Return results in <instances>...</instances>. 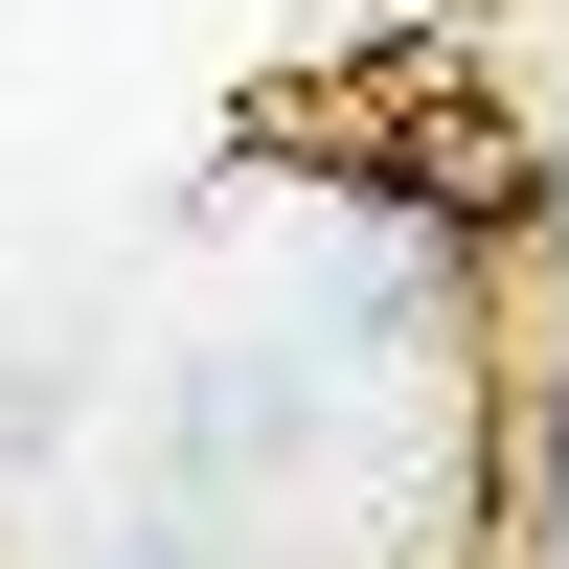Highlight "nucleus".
Here are the masks:
<instances>
[{"label":"nucleus","mask_w":569,"mask_h":569,"mask_svg":"<svg viewBox=\"0 0 569 569\" xmlns=\"http://www.w3.org/2000/svg\"><path fill=\"white\" fill-rule=\"evenodd\" d=\"M91 569H182V547H91Z\"/></svg>","instance_id":"f257e3e1"}]
</instances>
